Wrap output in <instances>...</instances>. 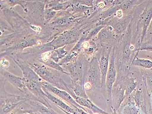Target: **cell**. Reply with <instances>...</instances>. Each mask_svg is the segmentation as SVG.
Returning <instances> with one entry per match:
<instances>
[{"mask_svg": "<svg viewBox=\"0 0 152 114\" xmlns=\"http://www.w3.org/2000/svg\"><path fill=\"white\" fill-rule=\"evenodd\" d=\"M14 62L21 69L26 87L29 91L36 97V101L42 103L48 108H50L48 99L43 89V80L30 66L28 64L14 58Z\"/></svg>", "mask_w": 152, "mask_h": 114, "instance_id": "1", "label": "cell"}, {"mask_svg": "<svg viewBox=\"0 0 152 114\" xmlns=\"http://www.w3.org/2000/svg\"><path fill=\"white\" fill-rule=\"evenodd\" d=\"M28 65L42 80L59 89L67 91L72 96H75L70 85L61 77L60 73L62 72L50 68L41 62L29 63Z\"/></svg>", "mask_w": 152, "mask_h": 114, "instance_id": "2", "label": "cell"}, {"mask_svg": "<svg viewBox=\"0 0 152 114\" xmlns=\"http://www.w3.org/2000/svg\"><path fill=\"white\" fill-rule=\"evenodd\" d=\"M81 32V30L75 29L65 31L62 33L55 37L51 41L43 46L41 49L48 48L53 49L54 50L77 41V42L79 40Z\"/></svg>", "mask_w": 152, "mask_h": 114, "instance_id": "3", "label": "cell"}, {"mask_svg": "<svg viewBox=\"0 0 152 114\" xmlns=\"http://www.w3.org/2000/svg\"><path fill=\"white\" fill-rule=\"evenodd\" d=\"M86 61L83 55H80L73 62L61 65L64 71L70 75L72 82L84 83L88 70L85 69Z\"/></svg>", "mask_w": 152, "mask_h": 114, "instance_id": "4", "label": "cell"}, {"mask_svg": "<svg viewBox=\"0 0 152 114\" xmlns=\"http://www.w3.org/2000/svg\"><path fill=\"white\" fill-rule=\"evenodd\" d=\"M2 86L1 85V114H7L12 111L18 105L27 101V97H23L17 95L7 94L5 91V82L3 80Z\"/></svg>", "mask_w": 152, "mask_h": 114, "instance_id": "5", "label": "cell"}, {"mask_svg": "<svg viewBox=\"0 0 152 114\" xmlns=\"http://www.w3.org/2000/svg\"><path fill=\"white\" fill-rule=\"evenodd\" d=\"M85 79L92 86L101 88V74L97 57H94L89 63Z\"/></svg>", "mask_w": 152, "mask_h": 114, "instance_id": "6", "label": "cell"}, {"mask_svg": "<svg viewBox=\"0 0 152 114\" xmlns=\"http://www.w3.org/2000/svg\"><path fill=\"white\" fill-rule=\"evenodd\" d=\"M111 48V46H106L104 47L97 58L101 74V88L106 86V77L109 68Z\"/></svg>", "mask_w": 152, "mask_h": 114, "instance_id": "7", "label": "cell"}, {"mask_svg": "<svg viewBox=\"0 0 152 114\" xmlns=\"http://www.w3.org/2000/svg\"><path fill=\"white\" fill-rule=\"evenodd\" d=\"M117 70L115 65V48L111 51L110 57L109 65L106 77V87L109 99H111L113 86L117 77Z\"/></svg>", "mask_w": 152, "mask_h": 114, "instance_id": "8", "label": "cell"}, {"mask_svg": "<svg viewBox=\"0 0 152 114\" xmlns=\"http://www.w3.org/2000/svg\"><path fill=\"white\" fill-rule=\"evenodd\" d=\"M42 83L43 88L46 89L48 91L53 93L54 95L59 97L63 100L65 101L66 102L72 104L74 107L76 108V109L77 108L83 109V108H82V106L80 105L77 103L76 102L74 98L72 97L70 93H68L67 91L59 89L43 80L42 81Z\"/></svg>", "mask_w": 152, "mask_h": 114, "instance_id": "9", "label": "cell"}, {"mask_svg": "<svg viewBox=\"0 0 152 114\" xmlns=\"http://www.w3.org/2000/svg\"><path fill=\"white\" fill-rule=\"evenodd\" d=\"M1 77L4 79L10 82L12 85L21 92L26 94L29 91L26 87L23 77L16 76L4 69H1Z\"/></svg>", "mask_w": 152, "mask_h": 114, "instance_id": "10", "label": "cell"}, {"mask_svg": "<svg viewBox=\"0 0 152 114\" xmlns=\"http://www.w3.org/2000/svg\"><path fill=\"white\" fill-rule=\"evenodd\" d=\"M87 34L83 35L79 40L73 47V49L69 51L67 55L59 62L58 63L59 65H61L66 63H71L77 58L80 55V54L83 49V44L84 41H86Z\"/></svg>", "mask_w": 152, "mask_h": 114, "instance_id": "11", "label": "cell"}, {"mask_svg": "<svg viewBox=\"0 0 152 114\" xmlns=\"http://www.w3.org/2000/svg\"><path fill=\"white\" fill-rule=\"evenodd\" d=\"M43 90L45 94L46 97L48 100H49L51 102L54 104L55 105H57L59 108H61L62 110L66 111L67 113L73 114H80L77 111V110H75L71 108L69 105L63 101L62 100L60 99L58 97L53 96L51 94V92L48 91L46 89L43 88Z\"/></svg>", "mask_w": 152, "mask_h": 114, "instance_id": "12", "label": "cell"}, {"mask_svg": "<svg viewBox=\"0 0 152 114\" xmlns=\"http://www.w3.org/2000/svg\"><path fill=\"white\" fill-rule=\"evenodd\" d=\"M78 16L69 15L59 17L56 19L52 20L49 23L50 26L53 28H64L71 25L76 20H77Z\"/></svg>", "mask_w": 152, "mask_h": 114, "instance_id": "13", "label": "cell"}, {"mask_svg": "<svg viewBox=\"0 0 152 114\" xmlns=\"http://www.w3.org/2000/svg\"><path fill=\"white\" fill-rule=\"evenodd\" d=\"M152 19V7L146 9L142 14L141 15L139 20V24L142 28V36L141 43H142L143 39L146 35V32L149 28Z\"/></svg>", "mask_w": 152, "mask_h": 114, "instance_id": "14", "label": "cell"}, {"mask_svg": "<svg viewBox=\"0 0 152 114\" xmlns=\"http://www.w3.org/2000/svg\"><path fill=\"white\" fill-rule=\"evenodd\" d=\"M73 98H74L76 102L82 107L89 108L95 113L107 114L105 112L103 111L97 106H96L88 98L85 99V98H80V97H77L76 96L73 97Z\"/></svg>", "mask_w": 152, "mask_h": 114, "instance_id": "15", "label": "cell"}, {"mask_svg": "<svg viewBox=\"0 0 152 114\" xmlns=\"http://www.w3.org/2000/svg\"><path fill=\"white\" fill-rule=\"evenodd\" d=\"M37 40L34 38H28L17 42L15 45L9 48L10 50L22 51L26 48L35 46L37 44Z\"/></svg>", "mask_w": 152, "mask_h": 114, "instance_id": "16", "label": "cell"}, {"mask_svg": "<svg viewBox=\"0 0 152 114\" xmlns=\"http://www.w3.org/2000/svg\"><path fill=\"white\" fill-rule=\"evenodd\" d=\"M66 46L58 48L51 52L50 58L56 63H58L62 59L67 55L69 51L65 50Z\"/></svg>", "mask_w": 152, "mask_h": 114, "instance_id": "17", "label": "cell"}, {"mask_svg": "<svg viewBox=\"0 0 152 114\" xmlns=\"http://www.w3.org/2000/svg\"><path fill=\"white\" fill-rule=\"evenodd\" d=\"M113 29V28L111 26L105 27L102 29L98 34L97 40H99L101 43L111 39L113 36L112 34Z\"/></svg>", "mask_w": 152, "mask_h": 114, "instance_id": "18", "label": "cell"}, {"mask_svg": "<svg viewBox=\"0 0 152 114\" xmlns=\"http://www.w3.org/2000/svg\"><path fill=\"white\" fill-rule=\"evenodd\" d=\"M132 65L146 69L152 68V61L148 59H140L137 57H135L134 59L132 62Z\"/></svg>", "mask_w": 152, "mask_h": 114, "instance_id": "19", "label": "cell"}, {"mask_svg": "<svg viewBox=\"0 0 152 114\" xmlns=\"http://www.w3.org/2000/svg\"><path fill=\"white\" fill-rule=\"evenodd\" d=\"M105 27V25L104 24H100V25H97L96 27L92 29L87 34L86 38V41H88V40H91L92 38H94L96 35L99 34L100 31Z\"/></svg>", "mask_w": 152, "mask_h": 114, "instance_id": "20", "label": "cell"}, {"mask_svg": "<svg viewBox=\"0 0 152 114\" xmlns=\"http://www.w3.org/2000/svg\"><path fill=\"white\" fill-rule=\"evenodd\" d=\"M56 15V11L50 8H45L44 12V20L46 21H51Z\"/></svg>", "mask_w": 152, "mask_h": 114, "instance_id": "21", "label": "cell"}, {"mask_svg": "<svg viewBox=\"0 0 152 114\" xmlns=\"http://www.w3.org/2000/svg\"><path fill=\"white\" fill-rule=\"evenodd\" d=\"M146 51L149 52H152V41H146L142 42L140 45L139 47L134 51Z\"/></svg>", "mask_w": 152, "mask_h": 114, "instance_id": "22", "label": "cell"}, {"mask_svg": "<svg viewBox=\"0 0 152 114\" xmlns=\"http://www.w3.org/2000/svg\"><path fill=\"white\" fill-rule=\"evenodd\" d=\"M136 83L135 82L134 80H131L128 83V85L126 87V89L125 91V96H129L133 91L136 88Z\"/></svg>", "mask_w": 152, "mask_h": 114, "instance_id": "23", "label": "cell"}, {"mask_svg": "<svg viewBox=\"0 0 152 114\" xmlns=\"http://www.w3.org/2000/svg\"><path fill=\"white\" fill-rule=\"evenodd\" d=\"M131 50V46L129 44H126L125 46L123 55V58L126 61H128L130 59Z\"/></svg>", "mask_w": 152, "mask_h": 114, "instance_id": "24", "label": "cell"}, {"mask_svg": "<svg viewBox=\"0 0 152 114\" xmlns=\"http://www.w3.org/2000/svg\"><path fill=\"white\" fill-rule=\"evenodd\" d=\"M10 63L7 60L5 59V58H1V68L5 69L9 67Z\"/></svg>", "mask_w": 152, "mask_h": 114, "instance_id": "25", "label": "cell"}, {"mask_svg": "<svg viewBox=\"0 0 152 114\" xmlns=\"http://www.w3.org/2000/svg\"><path fill=\"white\" fill-rule=\"evenodd\" d=\"M148 84L149 85L150 88L152 90V78H149L148 79Z\"/></svg>", "mask_w": 152, "mask_h": 114, "instance_id": "26", "label": "cell"}, {"mask_svg": "<svg viewBox=\"0 0 152 114\" xmlns=\"http://www.w3.org/2000/svg\"><path fill=\"white\" fill-rule=\"evenodd\" d=\"M76 110L80 114H88L87 113H85V112H84L82 109H81V108H77Z\"/></svg>", "mask_w": 152, "mask_h": 114, "instance_id": "27", "label": "cell"}, {"mask_svg": "<svg viewBox=\"0 0 152 114\" xmlns=\"http://www.w3.org/2000/svg\"><path fill=\"white\" fill-rule=\"evenodd\" d=\"M148 31L150 32V33L152 35V19L151 21V23H150V25H149V28H148Z\"/></svg>", "mask_w": 152, "mask_h": 114, "instance_id": "28", "label": "cell"}, {"mask_svg": "<svg viewBox=\"0 0 152 114\" xmlns=\"http://www.w3.org/2000/svg\"></svg>", "mask_w": 152, "mask_h": 114, "instance_id": "29", "label": "cell"}]
</instances>
